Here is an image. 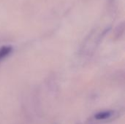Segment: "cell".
Here are the masks:
<instances>
[{"label":"cell","mask_w":125,"mask_h":124,"mask_svg":"<svg viewBox=\"0 0 125 124\" xmlns=\"http://www.w3.org/2000/svg\"><path fill=\"white\" fill-rule=\"evenodd\" d=\"M12 48L11 46H3L0 48V61L5 58L12 52Z\"/></svg>","instance_id":"cell-1"},{"label":"cell","mask_w":125,"mask_h":124,"mask_svg":"<svg viewBox=\"0 0 125 124\" xmlns=\"http://www.w3.org/2000/svg\"><path fill=\"white\" fill-rule=\"evenodd\" d=\"M112 115H113L112 111H103V112H100L97 113L94 115V117L97 120H105V119L109 118Z\"/></svg>","instance_id":"cell-2"}]
</instances>
